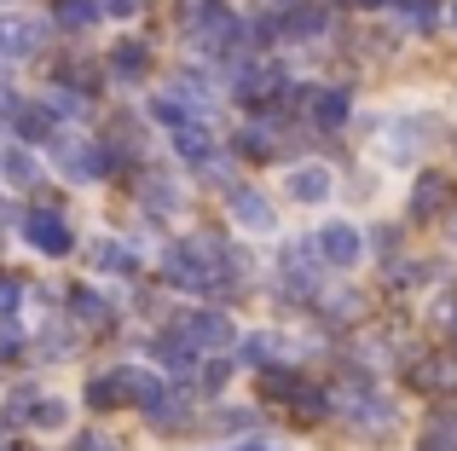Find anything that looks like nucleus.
<instances>
[{
	"instance_id": "f257e3e1",
	"label": "nucleus",
	"mask_w": 457,
	"mask_h": 451,
	"mask_svg": "<svg viewBox=\"0 0 457 451\" xmlns=\"http://www.w3.org/2000/svg\"><path fill=\"white\" fill-rule=\"evenodd\" d=\"M214 255V237H191V243H174L162 255V278L174 283V290H186V295H209V290H220L226 283V272H220V260H209Z\"/></svg>"
},
{
	"instance_id": "e433bc0d",
	"label": "nucleus",
	"mask_w": 457,
	"mask_h": 451,
	"mask_svg": "<svg viewBox=\"0 0 457 451\" xmlns=\"http://www.w3.org/2000/svg\"><path fill=\"white\" fill-rule=\"evenodd\" d=\"M226 451H290V446H278V440H244V446H226Z\"/></svg>"
},
{
	"instance_id": "c85d7f7f",
	"label": "nucleus",
	"mask_w": 457,
	"mask_h": 451,
	"mask_svg": "<svg viewBox=\"0 0 457 451\" xmlns=\"http://www.w3.org/2000/svg\"><path fill=\"white\" fill-rule=\"evenodd\" d=\"M151 116H156L162 127H186V122H191V111H186L179 99H151Z\"/></svg>"
},
{
	"instance_id": "7ed1b4c3",
	"label": "nucleus",
	"mask_w": 457,
	"mask_h": 451,
	"mask_svg": "<svg viewBox=\"0 0 457 451\" xmlns=\"http://www.w3.org/2000/svg\"><path fill=\"white\" fill-rule=\"evenodd\" d=\"M174 324H179V330H186V336H191V341H197V348H203V353H214V348H232V341H237V330H232V318H226V313H209V307H191V313H179V318H174Z\"/></svg>"
},
{
	"instance_id": "412c9836",
	"label": "nucleus",
	"mask_w": 457,
	"mask_h": 451,
	"mask_svg": "<svg viewBox=\"0 0 457 451\" xmlns=\"http://www.w3.org/2000/svg\"><path fill=\"white\" fill-rule=\"evenodd\" d=\"M139 197H145L151 215H179V185L174 180H156V174H145V180H139Z\"/></svg>"
},
{
	"instance_id": "f03ea898",
	"label": "nucleus",
	"mask_w": 457,
	"mask_h": 451,
	"mask_svg": "<svg viewBox=\"0 0 457 451\" xmlns=\"http://www.w3.org/2000/svg\"><path fill=\"white\" fill-rule=\"evenodd\" d=\"M53 162H64L70 180H104L116 151L99 145V139H53Z\"/></svg>"
},
{
	"instance_id": "4c0bfd02",
	"label": "nucleus",
	"mask_w": 457,
	"mask_h": 451,
	"mask_svg": "<svg viewBox=\"0 0 457 451\" xmlns=\"http://www.w3.org/2000/svg\"><path fill=\"white\" fill-rule=\"evenodd\" d=\"M0 359H18V336H6V330H0Z\"/></svg>"
},
{
	"instance_id": "5701e85b",
	"label": "nucleus",
	"mask_w": 457,
	"mask_h": 451,
	"mask_svg": "<svg viewBox=\"0 0 457 451\" xmlns=\"http://www.w3.org/2000/svg\"><path fill=\"white\" fill-rule=\"evenodd\" d=\"M87 406L93 411H116V406H128V394H122V376H93V382H87Z\"/></svg>"
},
{
	"instance_id": "aec40b11",
	"label": "nucleus",
	"mask_w": 457,
	"mask_h": 451,
	"mask_svg": "<svg viewBox=\"0 0 457 451\" xmlns=\"http://www.w3.org/2000/svg\"><path fill=\"white\" fill-rule=\"evenodd\" d=\"M29 422H35V429H41V434H64L70 429V406H64V399H58V394H35V406H29Z\"/></svg>"
},
{
	"instance_id": "cd10ccee",
	"label": "nucleus",
	"mask_w": 457,
	"mask_h": 451,
	"mask_svg": "<svg viewBox=\"0 0 457 451\" xmlns=\"http://www.w3.org/2000/svg\"><path fill=\"white\" fill-rule=\"evenodd\" d=\"M232 365H237V359H209V365H203V394H226V382H232Z\"/></svg>"
},
{
	"instance_id": "473e14b6",
	"label": "nucleus",
	"mask_w": 457,
	"mask_h": 451,
	"mask_svg": "<svg viewBox=\"0 0 457 451\" xmlns=\"http://www.w3.org/2000/svg\"><path fill=\"white\" fill-rule=\"evenodd\" d=\"M324 318H359V295H336V301H324Z\"/></svg>"
},
{
	"instance_id": "a19ab883",
	"label": "nucleus",
	"mask_w": 457,
	"mask_h": 451,
	"mask_svg": "<svg viewBox=\"0 0 457 451\" xmlns=\"http://www.w3.org/2000/svg\"><path fill=\"white\" fill-rule=\"evenodd\" d=\"M278 6H302V0H278Z\"/></svg>"
},
{
	"instance_id": "f8f14e48",
	"label": "nucleus",
	"mask_w": 457,
	"mask_h": 451,
	"mask_svg": "<svg viewBox=\"0 0 457 451\" xmlns=\"http://www.w3.org/2000/svg\"><path fill=\"white\" fill-rule=\"evenodd\" d=\"M284 197H295V203H324V197H330V168H324V162H302V168H290Z\"/></svg>"
},
{
	"instance_id": "a878e982",
	"label": "nucleus",
	"mask_w": 457,
	"mask_h": 451,
	"mask_svg": "<svg viewBox=\"0 0 457 451\" xmlns=\"http://www.w3.org/2000/svg\"><path fill=\"white\" fill-rule=\"evenodd\" d=\"M319 29H324V12H319V6H290V18H284V35H295V41H312Z\"/></svg>"
},
{
	"instance_id": "72a5a7b5",
	"label": "nucleus",
	"mask_w": 457,
	"mask_h": 451,
	"mask_svg": "<svg viewBox=\"0 0 457 451\" xmlns=\"http://www.w3.org/2000/svg\"><path fill=\"white\" fill-rule=\"evenodd\" d=\"M99 6H104V12H111V18H134V12H139V6H145V0H99Z\"/></svg>"
},
{
	"instance_id": "37998d69",
	"label": "nucleus",
	"mask_w": 457,
	"mask_h": 451,
	"mask_svg": "<svg viewBox=\"0 0 457 451\" xmlns=\"http://www.w3.org/2000/svg\"><path fill=\"white\" fill-rule=\"evenodd\" d=\"M452 23H457V12H452Z\"/></svg>"
},
{
	"instance_id": "bb28decb",
	"label": "nucleus",
	"mask_w": 457,
	"mask_h": 451,
	"mask_svg": "<svg viewBox=\"0 0 457 451\" xmlns=\"http://www.w3.org/2000/svg\"><path fill=\"white\" fill-rule=\"evenodd\" d=\"M35 174H41V168H35L29 151H6V180L12 185H35Z\"/></svg>"
},
{
	"instance_id": "6e6552de",
	"label": "nucleus",
	"mask_w": 457,
	"mask_h": 451,
	"mask_svg": "<svg viewBox=\"0 0 457 451\" xmlns=\"http://www.w3.org/2000/svg\"><path fill=\"white\" fill-rule=\"evenodd\" d=\"M116 376H122V394H128V406H139V411H156V406H168V399H174V394H168V382H162L156 371L122 365Z\"/></svg>"
},
{
	"instance_id": "2f4dec72",
	"label": "nucleus",
	"mask_w": 457,
	"mask_h": 451,
	"mask_svg": "<svg viewBox=\"0 0 457 451\" xmlns=\"http://www.w3.org/2000/svg\"><path fill=\"white\" fill-rule=\"evenodd\" d=\"M18 301H23V283L18 278H0V318L18 313Z\"/></svg>"
},
{
	"instance_id": "b1692460",
	"label": "nucleus",
	"mask_w": 457,
	"mask_h": 451,
	"mask_svg": "<svg viewBox=\"0 0 457 451\" xmlns=\"http://www.w3.org/2000/svg\"><path fill=\"white\" fill-rule=\"evenodd\" d=\"M278 353V336H244V348L232 353L237 365H249V371H267V359Z\"/></svg>"
},
{
	"instance_id": "6ab92c4d",
	"label": "nucleus",
	"mask_w": 457,
	"mask_h": 451,
	"mask_svg": "<svg viewBox=\"0 0 457 451\" xmlns=\"http://www.w3.org/2000/svg\"><path fill=\"white\" fill-rule=\"evenodd\" d=\"M70 307H76V318H81V324H87V330H111V301H104V295L99 290H70Z\"/></svg>"
},
{
	"instance_id": "9d476101",
	"label": "nucleus",
	"mask_w": 457,
	"mask_h": 451,
	"mask_svg": "<svg viewBox=\"0 0 457 451\" xmlns=\"http://www.w3.org/2000/svg\"><path fill=\"white\" fill-rule=\"evenodd\" d=\"M237 157H249V162H267V157H278V122H272V116H255V122H237Z\"/></svg>"
},
{
	"instance_id": "7c9ffc66",
	"label": "nucleus",
	"mask_w": 457,
	"mask_h": 451,
	"mask_svg": "<svg viewBox=\"0 0 457 451\" xmlns=\"http://www.w3.org/2000/svg\"><path fill=\"white\" fill-rule=\"evenodd\" d=\"M400 12H405L411 29H428V23H435V0H400Z\"/></svg>"
},
{
	"instance_id": "a211bd4d",
	"label": "nucleus",
	"mask_w": 457,
	"mask_h": 451,
	"mask_svg": "<svg viewBox=\"0 0 457 451\" xmlns=\"http://www.w3.org/2000/svg\"><path fill=\"white\" fill-rule=\"evenodd\" d=\"M99 0H58L53 6V23L58 29H70V35H81V29H93V23H99Z\"/></svg>"
},
{
	"instance_id": "423d86ee",
	"label": "nucleus",
	"mask_w": 457,
	"mask_h": 451,
	"mask_svg": "<svg viewBox=\"0 0 457 451\" xmlns=\"http://www.w3.org/2000/svg\"><path fill=\"white\" fill-rule=\"evenodd\" d=\"M347 116H353V93H347V87H319V93L307 99V122L324 127V134L347 127Z\"/></svg>"
},
{
	"instance_id": "39448f33",
	"label": "nucleus",
	"mask_w": 457,
	"mask_h": 451,
	"mask_svg": "<svg viewBox=\"0 0 457 451\" xmlns=\"http://www.w3.org/2000/svg\"><path fill=\"white\" fill-rule=\"evenodd\" d=\"M23 232H29V243L41 249V255H70L76 249V237H70V226L58 209H35L29 220H23Z\"/></svg>"
},
{
	"instance_id": "c9c22d12",
	"label": "nucleus",
	"mask_w": 457,
	"mask_h": 451,
	"mask_svg": "<svg viewBox=\"0 0 457 451\" xmlns=\"http://www.w3.org/2000/svg\"><path fill=\"white\" fill-rule=\"evenodd\" d=\"M81 451H122V446H116L111 434H87V440H81Z\"/></svg>"
},
{
	"instance_id": "4468645a",
	"label": "nucleus",
	"mask_w": 457,
	"mask_h": 451,
	"mask_svg": "<svg viewBox=\"0 0 457 451\" xmlns=\"http://www.w3.org/2000/svg\"><path fill=\"white\" fill-rule=\"evenodd\" d=\"M12 111V127H18V139H29V145H41V139H53V104H23V99H12L6 104Z\"/></svg>"
},
{
	"instance_id": "0eeeda50",
	"label": "nucleus",
	"mask_w": 457,
	"mask_h": 451,
	"mask_svg": "<svg viewBox=\"0 0 457 451\" xmlns=\"http://www.w3.org/2000/svg\"><path fill=\"white\" fill-rule=\"evenodd\" d=\"M232 215L244 232H255V237H267V232H278V215H272V197L267 192H249V185H237L232 192Z\"/></svg>"
},
{
	"instance_id": "f704fd0d",
	"label": "nucleus",
	"mask_w": 457,
	"mask_h": 451,
	"mask_svg": "<svg viewBox=\"0 0 457 451\" xmlns=\"http://www.w3.org/2000/svg\"><path fill=\"white\" fill-rule=\"evenodd\" d=\"M214 422H220V429H249V422H255V417H249V411H220V417H214Z\"/></svg>"
},
{
	"instance_id": "4be33fe9",
	"label": "nucleus",
	"mask_w": 457,
	"mask_h": 451,
	"mask_svg": "<svg viewBox=\"0 0 457 451\" xmlns=\"http://www.w3.org/2000/svg\"><path fill=\"white\" fill-rule=\"evenodd\" d=\"M93 266L99 272H134V249L116 243V237H99V243H93Z\"/></svg>"
},
{
	"instance_id": "9b49d317",
	"label": "nucleus",
	"mask_w": 457,
	"mask_h": 451,
	"mask_svg": "<svg viewBox=\"0 0 457 451\" xmlns=\"http://www.w3.org/2000/svg\"><path fill=\"white\" fill-rule=\"evenodd\" d=\"M319 243H324V260H330V266H342V272H347V266H359V255H365V237H359L353 226H342V220L324 226Z\"/></svg>"
},
{
	"instance_id": "1a4fd4ad",
	"label": "nucleus",
	"mask_w": 457,
	"mask_h": 451,
	"mask_svg": "<svg viewBox=\"0 0 457 451\" xmlns=\"http://www.w3.org/2000/svg\"><path fill=\"white\" fill-rule=\"evenodd\" d=\"M46 29L35 18H0V58H35Z\"/></svg>"
},
{
	"instance_id": "ddd939ff",
	"label": "nucleus",
	"mask_w": 457,
	"mask_h": 451,
	"mask_svg": "<svg viewBox=\"0 0 457 451\" xmlns=\"http://www.w3.org/2000/svg\"><path fill=\"white\" fill-rule=\"evenodd\" d=\"M452 197H457V192H452L446 174H440V168H423V180L411 185V215H423V220H428V215H440Z\"/></svg>"
},
{
	"instance_id": "ea45409f",
	"label": "nucleus",
	"mask_w": 457,
	"mask_h": 451,
	"mask_svg": "<svg viewBox=\"0 0 457 451\" xmlns=\"http://www.w3.org/2000/svg\"><path fill=\"white\" fill-rule=\"evenodd\" d=\"M6 220H12V209H0V226H6Z\"/></svg>"
},
{
	"instance_id": "2eb2a0df",
	"label": "nucleus",
	"mask_w": 457,
	"mask_h": 451,
	"mask_svg": "<svg viewBox=\"0 0 457 451\" xmlns=\"http://www.w3.org/2000/svg\"><path fill=\"white\" fill-rule=\"evenodd\" d=\"M174 151H179V162H191V168H209L214 162V134L203 122H186V127H174Z\"/></svg>"
},
{
	"instance_id": "79ce46f5",
	"label": "nucleus",
	"mask_w": 457,
	"mask_h": 451,
	"mask_svg": "<svg viewBox=\"0 0 457 451\" xmlns=\"http://www.w3.org/2000/svg\"><path fill=\"white\" fill-rule=\"evenodd\" d=\"M452 330H457V313H452Z\"/></svg>"
},
{
	"instance_id": "c756f323",
	"label": "nucleus",
	"mask_w": 457,
	"mask_h": 451,
	"mask_svg": "<svg viewBox=\"0 0 457 451\" xmlns=\"http://www.w3.org/2000/svg\"><path fill=\"white\" fill-rule=\"evenodd\" d=\"M272 35H284V29H278V12H255V18H249V41L267 46Z\"/></svg>"
},
{
	"instance_id": "58836bf2",
	"label": "nucleus",
	"mask_w": 457,
	"mask_h": 451,
	"mask_svg": "<svg viewBox=\"0 0 457 451\" xmlns=\"http://www.w3.org/2000/svg\"><path fill=\"white\" fill-rule=\"evenodd\" d=\"M359 6H388V0H359Z\"/></svg>"
},
{
	"instance_id": "393cba45",
	"label": "nucleus",
	"mask_w": 457,
	"mask_h": 451,
	"mask_svg": "<svg viewBox=\"0 0 457 451\" xmlns=\"http://www.w3.org/2000/svg\"><path fill=\"white\" fill-rule=\"evenodd\" d=\"M302 376H295V371H267V376H261V394H267V399H278V406H284V399H302Z\"/></svg>"
},
{
	"instance_id": "dca6fc26",
	"label": "nucleus",
	"mask_w": 457,
	"mask_h": 451,
	"mask_svg": "<svg viewBox=\"0 0 457 451\" xmlns=\"http://www.w3.org/2000/svg\"><path fill=\"white\" fill-rule=\"evenodd\" d=\"M104 64H111L116 81H139V76L151 70V46H145V41H116L111 53H104Z\"/></svg>"
},
{
	"instance_id": "20e7f679",
	"label": "nucleus",
	"mask_w": 457,
	"mask_h": 451,
	"mask_svg": "<svg viewBox=\"0 0 457 451\" xmlns=\"http://www.w3.org/2000/svg\"><path fill=\"white\" fill-rule=\"evenodd\" d=\"M237 29H244V23L226 12V0H197V12H191V35H197L203 46H237Z\"/></svg>"
},
{
	"instance_id": "f3484780",
	"label": "nucleus",
	"mask_w": 457,
	"mask_h": 451,
	"mask_svg": "<svg viewBox=\"0 0 457 451\" xmlns=\"http://www.w3.org/2000/svg\"><path fill=\"white\" fill-rule=\"evenodd\" d=\"M197 353H203V348H197V341H191V336H186L179 324L156 336V359H162L168 371H197Z\"/></svg>"
}]
</instances>
